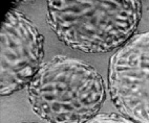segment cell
Instances as JSON below:
<instances>
[{
  "mask_svg": "<svg viewBox=\"0 0 149 123\" xmlns=\"http://www.w3.org/2000/svg\"><path fill=\"white\" fill-rule=\"evenodd\" d=\"M142 17L139 0H51L47 21L64 45L84 53H108L134 36Z\"/></svg>",
  "mask_w": 149,
  "mask_h": 123,
  "instance_id": "cell-1",
  "label": "cell"
},
{
  "mask_svg": "<svg viewBox=\"0 0 149 123\" xmlns=\"http://www.w3.org/2000/svg\"><path fill=\"white\" fill-rule=\"evenodd\" d=\"M32 109L48 123H84L99 114L103 77L86 62L57 55L41 65L27 90Z\"/></svg>",
  "mask_w": 149,
  "mask_h": 123,
  "instance_id": "cell-2",
  "label": "cell"
},
{
  "mask_svg": "<svg viewBox=\"0 0 149 123\" xmlns=\"http://www.w3.org/2000/svg\"><path fill=\"white\" fill-rule=\"evenodd\" d=\"M108 89L122 115L149 123V30L134 34L110 58Z\"/></svg>",
  "mask_w": 149,
  "mask_h": 123,
  "instance_id": "cell-3",
  "label": "cell"
},
{
  "mask_svg": "<svg viewBox=\"0 0 149 123\" xmlns=\"http://www.w3.org/2000/svg\"><path fill=\"white\" fill-rule=\"evenodd\" d=\"M44 58V37L29 18L8 11L0 32V94L8 96L29 86Z\"/></svg>",
  "mask_w": 149,
  "mask_h": 123,
  "instance_id": "cell-4",
  "label": "cell"
},
{
  "mask_svg": "<svg viewBox=\"0 0 149 123\" xmlns=\"http://www.w3.org/2000/svg\"><path fill=\"white\" fill-rule=\"evenodd\" d=\"M84 123H136L130 118L116 113H103L98 114Z\"/></svg>",
  "mask_w": 149,
  "mask_h": 123,
  "instance_id": "cell-5",
  "label": "cell"
},
{
  "mask_svg": "<svg viewBox=\"0 0 149 123\" xmlns=\"http://www.w3.org/2000/svg\"><path fill=\"white\" fill-rule=\"evenodd\" d=\"M22 123H36V122H22Z\"/></svg>",
  "mask_w": 149,
  "mask_h": 123,
  "instance_id": "cell-6",
  "label": "cell"
}]
</instances>
